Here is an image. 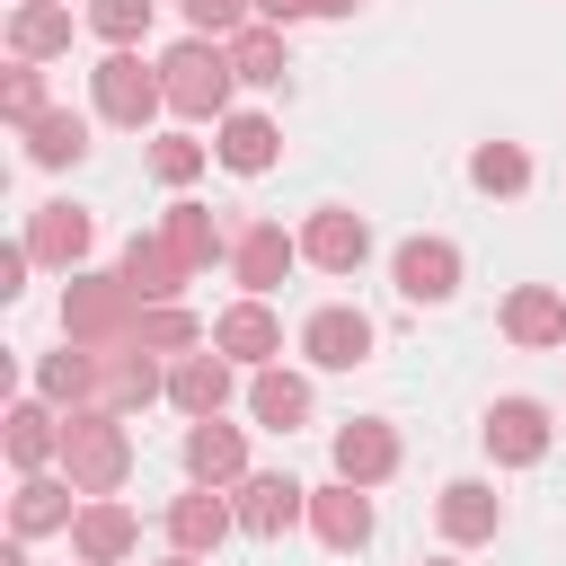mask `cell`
I'll use <instances>...</instances> for the list:
<instances>
[{"label":"cell","instance_id":"1","mask_svg":"<svg viewBox=\"0 0 566 566\" xmlns=\"http://www.w3.org/2000/svg\"><path fill=\"white\" fill-rule=\"evenodd\" d=\"M159 88H168V106H177L186 124H221V115H230V88H239L230 44H212V35L168 44V53H159Z\"/></svg>","mask_w":566,"mask_h":566},{"label":"cell","instance_id":"2","mask_svg":"<svg viewBox=\"0 0 566 566\" xmlns=\"http://www.w3.org/2000/svg\"><path fill=\"white\" fill-rule=\"evenodd\" d=\"M133 327H142V301L124 292V274H71V292H62V336H71L80 354H115V345H133Z\"/></svg>","mask_w":566,"mask_h":566},{"label":"cell","instance_id":"3","mask_svg":"<svg viewBox=\"0 0 566 566\" xmlns=\"http://www.w3.org/2000/svg\"><path fill=\"white\" fill-rule=\"evenodd\" d=\"M62 469H71L80 495H115V486L133 478V433H124V416L71 407V416H62Z\"/></svg>","mask_w":566,"mask_h":566},{"label":"cell","instance_id":"4","mask_svg":"<svg viewBox=\"0 0 566 566\" xmlns=\"http://www.w3.org/2000/svg\"><path fill=\"white\" fill-rule=\"evenodd\" d=\"M88 97H97V115H106V124H124V133H142V124L168 106V88H159V62L142 71V53H106V62L88 71Z\"/></svg>","mask_w":566,"mask_h":566},{"label":"cell","instance_id":"5","mask_svg":"<svg viewBox=\"0 0 566 566\" xmlns=\"http://www.w3.org/2000/svg\"><path fill=\"white\" fill-rule=\"evenodd\" d=\"M301 354H310L318 371H354V363H371V318L345 310V301H327V310L301 318Z\"/></svg>","mask_w":566,"mask_h":566},{"label":"cell","instance_id":"6","mask_svg":"<svg viewBox=\"0 0 566 566\" xmlns=\"http://www.w3.org/2000/svg\"><path fill=\"white\" fill-rule=\"evenodd\" d=\"M150 398H168V371L142 354V345H115V354H97V416H133V407H150Z\"/></svg>","mask_w":566,"mask_h":566},{"label":"cell","instance_id":"7","mask_svg":"<svg viewBox=\"0 0 566 566\" xmlns=\"http://www.w3.org/2000/svg\"><path fill=\"white\" fill-rule=\"evenodd\" d=\"M292 265H301V239H292L283 221H248V230H239V248H230V274L248 283V301H265Z\"/></svg>","mask_w":566,"mask_h":566},{"label":"cell","instance_id":"8","mask_svg":"<svg viewBox=\"0 0 566 566\" xmlns=\"http://www.w3.org/2000/svg\"><path fill=\"white\" fill-rule=\"evenodd\" d=\"M115 274H124V292H133L142 310H168V301H177V292L195 283V265H186V256H177V248H168L159 230H150V239H133Z\"/></svg>","mask_w":566,"mask_h":566},{"label":"cell","instance_id":"9","mask_svg":"<svg viewBox=\"0 0 566 566\" xmlns=\"http://www.w3.org/2000/svg\"><path fill=\"white\" fill-rule=\"evenodd\" d=\"M239 531L248 539H283L292 522H310V486L301 478H239Z\"/></svg>","mask_w":566,"mask_h":566},{"label":"cell","instance_id":"10","mask_svg":"<svg viewBox=\"0 0 566 566\" xmlns=\"http://www.w3.org/2000/svg\"><path fill=\"white\" fill-rule=\"evenodd\" d=\"M478 433H486V451H495L504 469H531V460L548 451V407H539V398H495Z\"/></svg>","mask_w":566,"mask_h":566},{"label":"cell","instance_id":"11","mask_svg":"<svg viewBox=\"0 0 566 566\" xmlns=\"http://www.w3.org/2000/svg\"><path fill=\"white\" fill-rule=\"evenodd\" d=\"M230 531H239V504L212 495V486H186V495L168 504V539H177V557H212Z\"/></svg>","mask_w":566,"mask_h":566},{"label":"cell","instance_id":"12","mask_svg":"<svg viewBox=\"0 0 566 566\" xmlns=\"http://www.w3.org/2000/svg\"><path fill=\"white\" fill-rule=\"evenodd\" d=\"M88 239H97V221L80 203H35V221H27V256L35 265H62V274H80Z\"/></svg>","mask_w":566,"mask_h":566},{"label":"cell","instance_id":"13","mask_svg":"<svg viewBox=\"0 0 566 566\" xmlns=\"http://www.w3.org/2000/svg\"><path fill=\"white\" fill-rule=\"evenodd\" d=\"M186 478H195V486H239V478H248V433L221 424V416L186 424Z\"/></svg>","mask_w":566,"mask_h":566},{"label":"cell","instance_id":"14","mask_svg":"<svg viewBox=\"0 0 566 566\" xmlns=\"http://www.w3.org/2000/svg\"><path fill=\"white\" fill-rule=\"evenodd\" d=\"M71 548H80V566H115V557H133V548H142V522H133L115 495H88V504H80V522H71Z\"/></svg>","mask_w":566,"mask_h":566},{"label":"cell","instance_id":"15","mask_svg":"<svg viewBox=\"0 0 566 566\" xmlns=\"http://www.w3.org/2000/svg\"><path fill=\"white\" fill-rule=\"evenodd\" d=\"M389 274H398L407 301H451V292H460V248H451V239H407V248L389 256Z\"/></svg>","mask_w":566,"mask_h":566},{"label":"cell","instance_id":"16","mask_svg":"<svg viewBox=\"0 0 566 566\" xmlns=\"http://www.w3.org/2000/svg\"><path fill=\"white\" fill-rule=\"evenodd\" d=\"M212 354H230V363H274L283 354V327H274V310L265 301H230L221 318H212Z\"/></svg>","mask_w":566,"mask_h":566},{"label":"cell","instance_id":"17","mask_svg":"<svg viewBox=\"0 0 566 566\" xmlns=\"http://www.w3.org/2000/svg\"><path fill=\"white\" fill-rule=\"evenodd\" d=\"M389 469H398V433H389L380 416L336 424V478H345V486H380Z\"/></svg>","mask_w":566,"mask_h":566},{"label":"cell","instance_id":"18","mask_svg":"<svg viewBox=\"0 0 566 566\" xmlns=\"http://www.w3.org/2000/svg\"><path fill=\"white\" fill-rule=\"evenodd\" d=\"M433 522H442V539H460V548H469V539H495V531H504V495H495L486 478H451L442 504H433Z\"/></svg>","mask_w":566,"mask_h":566},{"label":"cell","instance_id":"19","mask_svg":"<svg viewBox=\"0 0 566 566\" xmlns=\"http://www.w3.org/2000/svg\"><path fill=\"white\" fill-rule=\"evenodd\" d=\"M310 531H318L336 557H354V548L371 539V495L345 486V478H336V486H310Z\"/></svg>","mask_w":566,"mask_h":566},{"label":"cell","instance_id":"20","mask_svg":"<svg viewBox=\"0 0 566 566\" xmlns=\"http://www.w3.org/2000/svg\"><path fill=\"white\" fill-rule=\"evenodd\" d=\"M301 256H310V265H327V274H354V265L371 256V221H363V212H310Z\"/></svg>","mask_w":566,"mask_h":566},{"label":"cell","instance_id":"21","mask_svg":"<svg viewBox=\"0 0 566 566\" xmlns=\"http://www.w3.org/2000/svg\"><path fill=\"white\" fill-rule=\"evenodd\" d=\"M504 336H513L522 354H548V345H566V292H548V283H522V292L504 301Z\"/></svg>","mask_w":566,"mask_h":566},{"label":"cell","instance_id":"22","mask_svg":"<svg viewBox=\"0 0 566 566\" xmlns=\"http://www.w3.org/2000/svg\"><path fill=\"white\" fill-rule=\"evenodd\" d=\"M71 495H80L71 478H44V469L18 478V495H9V531H18V539H35V531H71V522H80Z\"/></svg>","mask_w":566,"mask_h":566},{"label":"cell","instance_id":"23","mask_svg":"<svg viewBox=\"0 0 566 566\" xmlns=\"http://www.w3.org/2000/svg\"><path fill=\"white\" fill-rule=\"evenodd\" d=\"M9 460H18V478H35L44 460H62V416H53V398H18L9 407Z\"/></svg>","mask_w":566,"mask_h":566},{"label":"cell","instance_id":"24","mask_svg":"<svg viewBox=\"0 0 566 566\" xmlns=\"http://www.w3.org/2000/svg\"><path fill=\"white\" fill-rule=\"evenodd\" d=\"M9 53H18V62L71 53V9H62V0H18V9H9Z\"/></svg>","mask_w":566,"mask_h":566},{"label":"cell","instance_id":"25","mask_svg":"<svg viewBox=\"0 0 566 566\" xmlns=\"http://www.w3.org/2000/svg\"><path fill=\"white\" fill-rule=\"evenodd\" d=\"M168 407H186L195 424L221 416V407H230V354H186V363L168 371Z\"/></svg>","mask_w":566,"mask_h":566},{"label":"cell","instance_id":"26","mask_svg":"<svg viewBox=\"0 0 566 566\" xmlns=\"http://www.w3.org/2000/svg\"><path fill=\"white\" fill-rule=\"evenodd\" d=\"M248 407H256L265 433H301V424H310V380L283 371V363H265V371L248 380Z\"/></svg>","mask_w":566,"mask_h":566},{"label":"cell","instance_id":"27","mask_svg":"<svg viewBox=\"0 0 566 566\" xmlns=\"http://www.w3.org/2000/svg\"><path fill=\"white\" fill-rule=\"evenodd\" d=\"M221 168H239V177H265L274 168V150H283V133L265 124V115H221Z\"/></svg>","mask_w":566,"mask_h":566},{"label":"cell","instance_id":"28","mask_svg":"<svg viewBox=\"0 0 566 566\" xmlns=\"http://www.w3.org/2000/svg\"><path fill=\"white\" fill-rule=\"evenodd\" d=\"M35 398H53L62 416H71V407H88V398H97V354H80V345L44 354V363H35Z\"/></svg>","mask_w":566,"mask_h":566},{"label":"cell","instance_id":"29","mask_svg":"<svg viewBox=\"0 0 566 566\" xmlns=\"http://www.w3.org/2000/svg\"><path fill=\"white\" fill-rule=\"evenodd\" d=\"M230 71H239L248 88H283V71H292L283 27H239V35H230Z\"/></svg>","mask_w":566,"mask_h":566},{"label":"cell","instance_id":"30","mask_svg":"<svg viewBox=\"0 0 566 566\" xmlns=\"http://www.w3.org/2000/svg\"><path fill=\"white\" fill-rule=\"evenodd\" d=\"M27 159H35V168H71V159H88V115H71V106L35 115V124H27Z\"/></svg>","mask_w":566,"mask_h":566},{"label":"cell","instance_id":"31","mask_svg":"<svg viewBox=\"0 0 566 566\" xmlns=\"http://www.w3.org/2000/svg\"><path fill=\"white\" fill-rule=\"evenodd\" d=\"M159 239H168V248H177V256H186L195 274H203V265L221 256V221H212L203 203H168V212H159Z\"/></svg>","mask_w":566,"mask_h":566},{"label":"cell","instance_id":"32","mask_svg":"<svg viewBox=\"0 0 566 566\" xmlns=\"http://www.w3.org/2000/svg\"><path fill=\"white\" fill-rule=\"evenodd\" d=\"M133 345H142V354H195V345H203V318H195V310H177V301H168V310H142Z\"/></svg>","mask_w":566,"mask_h":566},{"label":"cell","instance_id":"33","mask_svg":"<svg viewBox=\"0 0 566 566\" xmlns=\"http://www.w3.org/2000/svg\"><path fill=\"white\" fill-rule=\"evenodd\" d=\"M469 177H478L486 195H522V186H531V159H522V142H478V150H469Z\"/></svg>","mask_w":566,"mask_h":566},{"label":"cell","instance_id":"34","mask_svg":"<svg viewBox=\"0 0 566 566\" xmlns=\"http://www.w3.org/2000/svg\"><path fill=\"white\" fill-rule=\"evenodd\" d=\"M150 9H159V0H88V27H97L115 53H133V35L150 27Z\"/></svg>","mask_w":566,"mask_h":566},{"label":"cell","instance_id":"35","mask_svg":"<svg viewBox=\"0 0 566 566\" xmlns=\"http://www.w3.org/2000/svg\"><path fill=\"white\" fill-rule=\"evenodd\" d=\"M150 177H159V186H195V177H203V142L159 133V142H150Z\"/></svg>","mask_w":566,"mask_h":566},{"label":"cell","instance_id":"36","mask_svg":"<svg viewBox=\"0 0 566 566\" xmlns=\"http://www.w3.org/2000/svg\"><path fill=\"white\" fill-rule=\"evenodd\" d=\"M0 115H9L18 133H27L35 115H53V106H44V80H35V62H18V71L0 80Z\"/></svg>","mask_w":566,"mask_h":566},{"label":"cell","instance_id":"37","mask_svg":"<svg viewBox=\"0 0 566 566\" xmlns=\"http://www.w3.org/2000/svg\"><path fill=\"white\" fill-rule=\"evenodd\" d=\"M177 9H186V27H195V35L230 44V35L248 27V9H256V0H177Z\"/></svg>","mask_w":566,"mask_h":566},{"label":"cell","instance_id":"38","mask_svg":"<svg viewBox=\"0 0 566 566\" xmlns=\"http://www.w3.org/2000/svg\"><path fill=\"white\" fill-rule=\"evenodd\" d=\"M27 265H35V256H27V239H18V248H0V292H27Z\"/></svg>","mask_w":566,"mask_h":566},{"label":"cell","instance_id":"39","mask_svg":"<svg viewBox=\"0 0 566 566\" xmlns=\"http://www.w3.org/2000/svg\"><path fill=\"white\" fill-rule=\"evenodd\" d=\"M265 27H292V18H318V0H256Z\"/></svg>","mask_w":566,"mask_h":566},{"label":"cell","instance_id":"40","mask_svg":"<svg viewBox=\"0 0 566 566\" xmlns=\"http://www.w3.org/2000/svg\"><path fill=\"white\" fill-rule=\"evenodd\" d=\"M318 18H354V0H318Z\"/></svg>","mask_w":566,"mask_h":566},{"label":"cell","instance_id":"41","mask_svg":"<svg viewBox=\"0 0 566 566\" xmlns=\"http://www.w3.org/2000/svg\"><path fill=\"white\" fill-rule=\"evenodd\" d=\"M0 566H27V548H18V539H9V548H0Z\"/></svg>","mask_w":566,"mask_h":566},{"label":"cell","instance_id":"42","mask_svg":"<svg viewBox=\"0 0 566 566\" xmlns=\"http://www.w3.org/2000/svg\"><path fill=\"white\" fill-rule=\"evenodd\" d=\"M159 566H203V557H159Z\"/></svg>","mask_w":566,"mask_h":566},{"label":"cell","instance_id":"43","mask_svg":"<svg viewBox=\"0 0 566 566\" xmlns=\"http://www.w3.org/2000/svg\"><path fill=\"white\" fill-rule=\"evenodd\" d=\"M424 566H460V557H424Z\"/></svg>","mask_w":566,"mask_h":566}]
</instances>
